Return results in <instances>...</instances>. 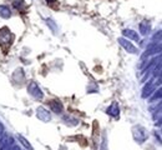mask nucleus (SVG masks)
Masks as SVG:
<instances>
[{
  "instance_id": "obj_8",
  "label": "nucleus",
  "mask_w": 162,
  "mask_h": 150,
  "mask_svg": "<svg viewBox=\"0 0 162 150\" xmlns=\"http://www.w3.org/2000/svg\"><path fill=\"white\" fill-rule=\"evenodd\" d=\"M122 35L125 38H128V39L134 40V41H140V35L135 32V30H132V29H125V30H122Z\"/></svg>"
},
{
  "instance_id": "obj_16",
  "label": "nucleus",
  "mask_w": 162,
  "mask_h": 150,
  "mask_svg": "<svg viewBox=\"0 0 162 150\" xmlns=\"http://www.w3.org/2000/svg\"><path fill=\"white\" fill-rule=\"evenodd\" d=\"M46 23H48V24L52 28V30H56V26H55V24H52V23H51V19H46Z\"/></svg>"
},
{
  "instance_id": "obj_5",
  "label": "nucleus",
  "mask_w": 162,
  "mask_h": 150,
  "mask_svg": "<svg viewBox=\"0 0 162 150\" xmlns=\"http://www.w3.org/2000/svg\"><path fill=\"white\" fill-rule=\"evenodd\" d=\"M36 116H38L40 120H43V122H50V120H51V115H50V113H49L45 108H43V106L38 108Z\"/></svg>"
},
{
  "instance_id": "obj_9",
  "label": "nucleus",
  "mask_w": 162,
  "mask_h": 150,
  "mask_svg": "<svg viewBox=\"0 0 162 150\" xmlns=\"http://www.w3.org/2000/svg\"><path fill=\"white\" fill-rule=\"evenodd\" d=\"M0 16L4 18V19H8V18L11 16V10L9 9V6L0 5Z\"/></svg>"
},
{
  "instance_id": "obj_14",
  "label": "nucleus",
  "mask_w": 162,
  "mask_h": 150,
  "mask_svg": "<svg viewBox=\"0 0 162 150\" xmlns=\"http://www.w3.org/2000/svg\"><path fill=\"white\" fill-rule=\"evenodd\" d=\"M13 6L15 9H18V10H23L25 8V4H24L23 0H15V2L13 3Z\"/></svg>"
},
{
  "instance_id": "obj_2",
  "label": "nucleus",
  "mask_w": 162,
  "mask_h": 150,
  "mask_svg": "<svg viewBox=\"0 0 162 150\" xmlns=\"http://www.w3.org/2000/svg\"><path fill=\"white\" fill-rule=\"evenodd\" d=\"M27 92H29V94L31 95V96H34L35 99H39V100H41L43 99V92L40 90V88L38 86V84L36 83H34V81H31L29 85H27Z\"/></svg>"
},
{
  "instance_id": "obj_11",
  "label": "nucleus",
  "mask_w": 162,
  "mask_h": 150,
  "mask_svg": "<svg viewBox=\"0 0 162 150\" xmlns=\"http://www.w3.org/2000/svg\"><path fill=\"white\" fill-rule=\"evenodd\" d=\"M148 30H150V24L147 21H141L140 23V32L142 35H146L148 33Z\"/></svg>"
},
{
  "instance_id": "obj_4",
  "label": "nucleus",
  "mask_w": 162,
  "mask_h": 150,
  "mask_svg": "<svg viewBox=\"0 0 162 150\" xmlns=\"http://www.w3.org/2000/svg\"><path fill=\"white\" fill-rule=\"evenodd\" d=\"M156 90V86L153 85V81L152 80H150L145 86H143V89H142V98H148V96H151V94Z\"/></svg>"
},
{
  "instance_id": "obj_12",
  "label": "nucleus",
  "mask_w": 162,
  "mask_h": 150,
  "mask_svg": "<svg viewBox=\"0 0 162 150\" xmlns=\"http://www.w3.org/2000/svg\"><path fill=\"white\" fill-rule=\"evenodd\" d=\"M160 99H162V86L161 88H158L156 92L153 93V95L151 96V99H150V101L152 103V101H156V100H160Z\"/></svg>"
},
{
  "instance_id": "obj_17",
  "label": "nucleus",
  "mask_w": 162,
  "mask_h": 150,
  "mask_svg": "<svg viewBox=\"0 0 162 150\" xmlns=\"http://www.w3.org/2000/svg\"><path fill=\"white\" fill-rule=\"evenodd\" d=\"M156 111H157V113L162 111V101H161V103H160V104L157 105V106H156Z\"/></svg>"
},
{
  "instance_id": "obj_3",
  "label": "nucleus",
  "mask_w": 162,
  "mask_h": 150,
  "mask_svg": "<svg viewBox=\"0 0 162 150\" xmlns=\"http://www.w3.org/2000/svg\"><path fill=\"white\" fill-rule=\"evenodd\" d=\"M118 43H120V45H121L127 53H131V54H136V53H137L136 46H135L131 41L126 40L125 38H118Z\"/></svg>"
},
{
  "instance_id": "obj_10",
  "label": "nucleus",
  "mask_w": 162,
  "mask_h": 150,
  "mask_svg": "<svg viewBox=\"0 0 162 150\" xmlns=\"http://www.w3.org/2000/svg\"><path fill=\"white\" fill-rule=\"evenodd\" d=\"M107 114L109 115H111V116H118V105L116 104V103H114L111 106H109V109H107Z\"/></svg>"
},
{
  "instance_id": "obj_7",
  "label": "nucleus",
  "mask_w": 162,
  "mask_h": 150,
  "mask_svg": "<svg viewBox=\"0 0 162 150\" xmlns=\"http://www.w3.org/2000/svg\"><path fill=\"white\" fill-rule=\"evenodd\" d=\"M161 51H162V45H161V44H157V43H153V44H151V45L147 46L145 54L148 56V55H155V54L161 53Z\"/></svg>"
},
{
  "instance_id": "obj_6",
  "label": "nucleus",
  "mask_w": 162,
  "mask_h": 150,
  "mask_svg": "<svg viewBox=\"0 0 162 150\" xmlns=\"http://www.w3.org/2000/svg\"><path fill=\"white\" fill-rule=\"evenodd\" d=\"M49 106H50V109H51L54 113H56V114H61L62 110H64V106H62L61 101H60V100H56V99L50 100V101H49Z\"/></svg>"
},
{
  "instance_id": "obj_1",
  "label": "nucleus",
  "mask_w": 162,
  "mask_h": 150,
  "mask_svg": "<svg viewBox=\"0 0 162 150\" xmlns=\"http://www.w3.org/2000/svg\"><path fill=\"white\" fill-rule=\"evenodd\" d=\"M13 41V35L10 33V30L8 28L0 29V45L4 49H8Z\"/></svg>"
},
{
  "instance_id": "obj_18",
  "label": "nucleus",
  "mask_w": 162,
  "mask_h": 150,
  "mask_svg": "<svg viewBox=\"0 0 162 150\" xmlns=\"http://www.w3.org/2000/svg\"><path fill=\"white\" fill-rule=\"evenodd\" d=\"M162 84V74L160 75V79L157 80V83H156V85H161Z\"/></svg>"
},
{
  "instance_id": "obj_19",
  "label": "nucleus",
  "mask_w": 162,
  "mask_h": 150,
  "mask_svg": "<svg viewBox=\"0 0 162 150\" xmlns=\"http://www.w3.org/2000/svg\"><path fill=\"white\" fill-rule=\"evenodd\" d=\"M46 2H48V3H55L56 0H46Z\"/></svg>"
},
{
  "instance_id": "obj_15",
  "label": "nucleus",
  "mask_w": 162,
  "mask_h": 150,
  "mask_svg": "<svg viewBox=\"0 0 162 150\" xmlns=\"http://www.w3.org/2000/svg\"><path fill=\"white\" fill-rule=\"evenodd\" d=\"M152 40H153L155 43H156V41H162V30H160V32H157L156 34H153Z\"/></svg>"
},
{
  "instance_id": "obj_13",
  "label": "nucleus",
  "mask_w": 162,
  "mask_h": 150,
  "mask_svg": "<svg viewBox=\"0 0 162 150\" xmlns=\"http://www.w3.org/2000/svg\"><path fill=\"white\" fill-rule=\"evenodd\" d=\"M18 139H19V141L24 145V148H25V149H27V150H32V146L30 145V143H29V141H27V140H26L23 135H19V136H18Z\"/></svg>"
}]
</instances>
